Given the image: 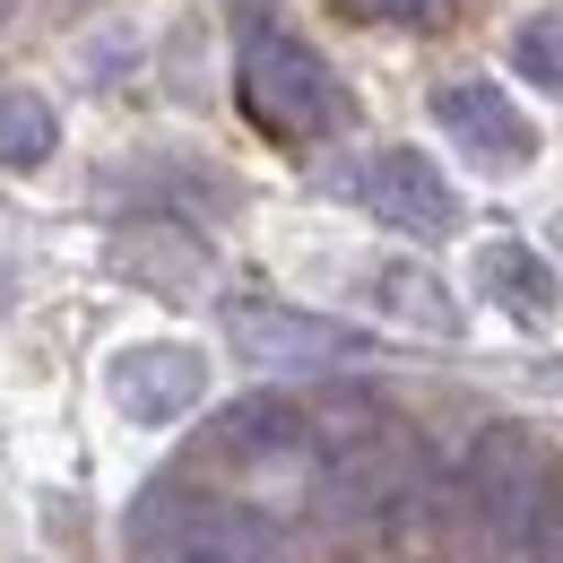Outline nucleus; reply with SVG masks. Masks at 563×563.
I'll return each mask as SVG.
<instances>
[{
  "instance_id": "f257e3e1",
  "label": "nucleus",
  "mask_w": 563,
  "mask_h": 563,
  "mask_svg": "<svg viewBox=\"0 0 563 563\" xmlns=\"http://www.w3.org/2000/svg\"><path fill=\"white\" fill-rule=\"evenodd\" d=\"M234 96H243V113L286 147H312V140H330V131L347 122L339 70H330L295 26H278L269 9H243V35H234Z\"/></svg>"
},
{
  "instance_id": "f03ea898",
  "label": "nucleus",
  "mask_w": 563,
  "mask_h": 563,
  "mask_svg": "<svg viewBox=\"0 0 563 563\" xmlns=\"http://www.w3.org/2000/svg\"><path fill=\"white\" fill-rule=\"evenodd\" d=\"M131 563H269V529L243 503H217L191 477H156L131 503Z\"/></svg>"
},
{
  "instance_id": "7ed1b4c3",
  "label": "nucleus",
  "mask_w": 563,
  "mask_h": 563,
  "mask_svg": "<svg viewBox=\"0 0 563 563\" xmlns=\"http://www.w3.org/2000/svg\"><path fill=\"white\" fill-rule=\"evenodd\" d=\"M468 503H477V520H494L503 538H547L555 511H563L547 442H529L520 424H494L486 442L468 451Z\"/></svg>"
},
{
  "instance_id": "20e7f679",
  "label": "nucleus",
  "mask_w": 563,
  "mask_h": 563,
  "mask_svg": "<svg viewBox=\"0 0 563 563\" xmlns=\"http://www.w3.org/2000/svg\"><path fill=\"white\" fill-rule=\"evenodd\" d=\"M433 131L460 147V165H477L494 183H511V174L538 165V122H529L494 78H442V87H433Z\"/></svg>"
},
{
  "instance_id": "39448f33",
  "label": "nucleus",
  "mask_w": 563,
  "mask_h": 563,
  "mask_svg": "<svg viewBox=\"0 0 563 563\" xmlns=\"http://www.w3.org/2000/svg\"><path fill=\"white\" fill-rule=\"evenodd\" d=\"M104 399L131 424H183L209 399V355L191 339H131L104 355Z\"/></svg>"
},
{
  "instance_id": "423d86ee",
  "label": "nucleus",
  "mask_w": 563,
  "mask_h": 563,
  "mask_svg": "<svg viewBox=\"0 0 563 563\" xmlns=\"http://www.w3.org/2000/svg\"><path fill=\"white\" fill-rule=\"evenodd\" d=\"M355 200L382 217L390 234H417V243L460 234V191H451V174L424 147H373L364 174H355Z\"/></svg>"
},
{
  "instance_id": "0eeeda50",
  "label": "nucleus",
  "mask_w": 563,
  "mask_h": 563,
  "mask_svg": "<svg viewBox=\"0 0 563 563\" xmlns=\"http://www.w3.org/2000/svg\"><path fill=\"white\" fill-rule=\"evenodd\" d=\"M225 339L252 355L261 373H321V364H347L364 355L347 321H321V312H295V303H225Z\"/></svg>"
},
{
  "instance_id": "6e6552de",
  "label": "nucleus",
  "mask_w": 563,
  "mask_h": 563,
  "mask_svg": "<svg viewBox=\"0 0 563 563\" xmlns=\"http://www.w3.org/2000/svg\"><path fill=\"white\" fill-rule=\"evenodd\" d=\"M295 451H312V417L286 390H252L225 417H209V433H200L209 468H269V460H295Z\"/></svg>"
},
{
  "instance_id": "1a4fd4ad",
  "label": "nucleus",
  "mask_w": 563,
  "mask_h": 563,
  "mask_svg": "<svg viewBox=\"0 0 563 563\" xmlns=\"http://www.w3.org/2000/svg\"><path fill=\"white\" fill-rule=\"evenodd\" d=\"M468 278H477V295H486L503 321H520V330H547V321L563 312V278H555V261H547L529 234H494V243H477Z\"/></svg>"
},
{
  "instance_id": "9d476101",
  "label": "nucleus",
  "mask_w": 563,
  "mask_h": 563,
  "mask_svg": "<svg viewBox=\"0 0 563 563\" xmlns=\"http://www.w3.org/2000/svg\"><path fill=\"white\" fill-rule=\"evenodd\" d=\"M373 303H382L390 321H408V330H433V339L460 330V303L442 295V278H424L417 261H382V269H373Z\"/></svg>"
},
{
  "instance_id": "9b49d317",
  "label": "nucleus",
  "mask_w": 563,
  "mask_h": 563,
  "mask_svg": "<svg viewBox=\"0 0 563 563\" xmlns=\"http://www.w3.org/2000/svg\"><path fill=\"white\" fill-rule=\"evenodd\" d=\"M62 147V113L35 87H0V174H35Z\"/></svg>"
},
{
  "instance_id": "f8f14e48",
  "label": "nucleus",
  "mask_w": 563,
  "mask_h": 563,
  "mask_svg": "<svg viewBox=\"0 0 563 563\" xmlns=\"http://www.w3.org/2000/svg\"><path fill=\"white\" fill-rule=\"evenodd\" d=\"M511 70L547 96H563V9H538V18L511 26Z\"/></svg>"
},
{
  "instance_id": "ddd939ff",
  "label": "nucleus",
  "mask_w": 563,
  "mask_h": 563,
  "mask_svg": "<svg viewBox=\"0 0 563 563\" xmlns=\"http://www.w3.org/2000/svg\"><path fill=\"white\" fill-rule=\"evenodd\" d=\"M339 9L364 26H433L442 18V0H339Z\"/></svg>"
},
{
  "instance_id": "4468645a",
  "label": "nucleus",
  "mask_w": 563,
  "mask_h": 563,
  "mask_svg": "<svg viewBox=\"0 0 563 563\" xmlns=\"http://www.w3.org/2000/svg\"><path fill=\"white\" fill-rule=\"evenodd\" d=\"M9 295H18V278H9V261H0V312H9Z\"/></svg>"
}]
</instances>
